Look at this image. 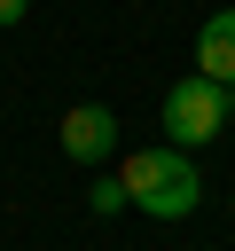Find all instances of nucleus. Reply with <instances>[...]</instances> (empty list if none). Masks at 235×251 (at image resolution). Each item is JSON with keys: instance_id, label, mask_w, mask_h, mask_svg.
<instances>
[{"instance_id": "obj_1", "label": "nucleus", "mask_w": 235, "mask_h": 251, "mask_svg": "<svg viewBox=\"0 0 235 251\" xmlns=\"http://www.w3.org/2000/svg\"><path fill=\"white\" fill-rule=\"evenodd\" d=\"M118 180H125V196H133L149 220H188V212L204 204V173H196V157H188L180 141H164V149H133Z\"/></svg>"}, {"instance_id": "obj_2", "label": "nucleus", "mask_w": 235, "mask_h": 251, "mask_svg": "<svg viewBox=\"0 0 235 251\" xmlns=\"http://www.w3.org/2000/svg\"><path fill=\"white\" fill-rule=\"evenodd\" d=\"M227 126V86L219 78H180V86H164V133L180 141V149H204L212 133Z\"/></svg>"}, {"instance_id": "obj_3", "label": "nucleus", "mask_w": 235, "mask_h": 251, "mask_svg": "<svg viewBox=\"0 0 235 251\" xmlns=\"http://www.w3.org/2000/svg\"><path fill=\"white\" fill-rule=\"evenodd\" d=\"M110 149H118V118H110L102 102L63 110V157H70V165H102Z\"/></svg>"}, {"instance_id": "obj_4", "label": "nucleus", "mask_w": 235, "mask_h": 251, "mask_svg": "<svg viewBox=\"0 0 235 251\" xmlns=\"http://www.w3.org/2000/svg\"><path fill=\"white\" fill-rule=\"evenodd\" d=\"M196 71L219 78V86H235V8L204 16V31H196Z\"/></svg>"}, {"instance_id": "obj_5", "label": "nucleus", "mask_w": 235, "mask_h": 251, "mask_svg": "<svg viewBox=\"0 0 235 251\" xmlns=\"http://www.w3.org/2000/svg\"><path fill=\"white\" fill-rule=\"evenodd\" d=\"M86 204H94V212L110 220V212H125L133 196H125V180H94V188H86Z\"/></svg>"}, {"instance_id": "obj_6", "label": "nucleus", "mask_w": 235, "mask_h": 251, "mask_svg": "<svg viewBox=\"0 0 235 251\" xmlns=\"http://www.w3.org/2000/svg\"><path fill=\"white\" fill-rule=\"evenodd\" d=\"M24 8H31V0H0V24H24Z\"/></svg>"}, {"instance_id": "obj_7", "label": "nucleus", "mask_w": 235, "mask_h": 251, "mask_svg": "<svg viewBox=\"0 0 235 251\" xmlns=\"http://www.w3.org/2000/svg\"><path fill=\"white\" fill-rule=\"evenodd\" d=\"M227 118H235V86H227Z\"/></svg>"}]
</instances>
